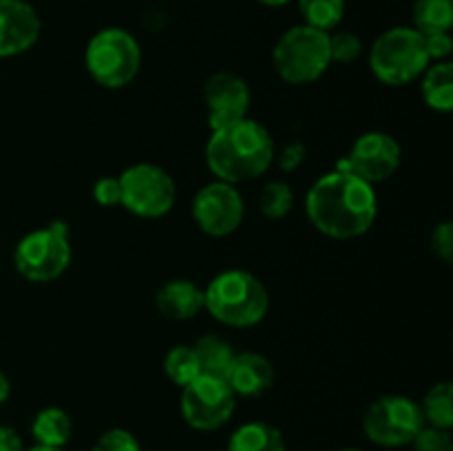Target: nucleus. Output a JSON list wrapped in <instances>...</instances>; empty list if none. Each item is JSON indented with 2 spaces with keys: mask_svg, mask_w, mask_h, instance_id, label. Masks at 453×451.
Returning a JSON list of instances; mask_svg holds the SVG:
<instances>
[{
  "mask_svg": "<svg viewBox=\"0 0 453 451\" xmlns=\"http://www.w3.org/2000/svg\"><path fill=\"white\" fill-rule=\"evenodd\" d=\"M305 215L319 233L332 239L365 234L379 215L374 186L345 171L319 177L305 195Z\"/></svg>",
  "mask_w": 453,
  "mask_h": 451,
  "instance_id": "1",
  "label": "nucleus"
},
{
  "mask_svg": "<svg viewBox=\"0 0 453 451\" xmlns=\"http://www.w3.org/2000/svg\"><path fill=\"white\" fill-rule=\"evenodd\" d=\"M274 162V141L268 128L255 119H237L215 128L206 144V164L226 184H242L264 175Z\"/></svg>",
  "mask_w": 453,
  "mask_h": 451,
  "instance_id": "2",
  "label": "nucleus"
},
{
  "mask_svg": "<svg viewBox=\"0 0 453 451\" xmlns=\"http://www.w3.org/2000/svg\"><path fill=\"white\" fill-rule=\"evenodd\" d=\"M203 308L224 325L252 327L268 314V290L248 270H226L203 290Z\"/></svg>",
  "mask_w": 453,
  "mask_h": 451,
  "instance_id": "3",
  "label": "nucleus"
},
{
  "mask_svg": "<svg viewBox=\"0 0 453 451\" xmlns=\"http://www.w3.org/2000/svg\"><path fill=\"white\" fill-rule=\"evenodd\" d=\"M429 65L432 60L425 49V35L414 27H392L370 49L372 73L388 87L411 84Z\"/></svg>",
  "mask_w": 453,
  "mask_h": 451,
  "instance_id": "4",
  "label": "nucleus"
},
{
  "mask_svg": "<svg viewBox=\"0 0 453 451\" xmlns=\"http://www.w3.org/2000/svg\"><path fill=\"white\" fill-rule=\"evenodd\" d=\"M273 65L288 84H312L330 69V34L308 25H296L277 40Z\"/></svg>",
  "mask_w": 453,
  "mask_h": 451,
  "instance_id": "5",
  "label": "nucleus"
},
{
  "mask_svg": "<svg viewBox=\"0 0 453 451\" xmlns=\"http://www.w3.org/2000/svg\"><path fill=\"white\" fill-rule=\"evenodd\" d=\"M84 65L100 87L122 88L135 80L142 66V49L135 35L119 27L97 31L87 44Z\"/></svg>",
  "mask_w": 453,
  "mask_h": 451,
  "instance_id": "6",
  "label": "nucleus"
},
{
  "mask_svg": "<svg viewBox=\"0 0 453 451\" xmlns=\"http://www.w3.org/2000/svg\"><path fill=\"white\" fill-rule=\"evenodd\" d=\"M69 264L71 243L66 239V224L60 221L25 234L13 250V265L31 283L56 281Z\"/></svg>",
  "mask_w": 453,
  "mask_h": 451,
  "instance_id": "7",
  "label": "nucleus"
},
{
  "mask_svg": "<svg viewBox=\"0 0 453 451\" xmlns=\"http://www.w3.org/2000/svg\"><path fill=\"white\" fill-rule=\"evenodd\" d=\"M423 427L425 418L420 405L401 394L376 398L363 416V433L367 440L388 449L411 445Z\"/></svg>",
  "mask_w": 453,
  "mask_h": 451,
  "instance_id": "8",
  "label": "nucleus"
},
{
  "mask_svg": "<svg viewBox=\"0 0 453 451\" xmlns=\"http://www.w3.org/2000/svg\"><path fill=\"white\" fill-rule=\"evenodd\" d=\"M119 180V206L142 219H157L173 210L177 188L173 177L157 164L142 162L128 166Z\"/></svg>",
  "mask_w": 453,
  "mask_h": 451,
  "instance_id": "9",
  "label": "nucleus"
},
{
  "mask_svg": "<svg viewBox=\"0 0 453 451\" xmlns=\"http://www.w3.org/2000/svg\"><path fill=\"white\" fill-rule=\"evenodd\" d=\"M237 396L219 376L202 374L181 387L180 409L186 424L197 432H215L224 427L234 414Z\"/></svg>",
  "mask_w": 453,
  "mask_h": 451,
  "instance_id": "10",
  "label": "nucleus"
},
{
  "mask_svg": "<svg viewBox=\"0 0 453 451\" xmlns=\"http://www.w3.org/2000/svg\"><path fill=\"white\" fill-rule=\"evenodd\" d=\"M403 159L401 144L389 133H363L352 144L349 153L339 162L336 171L352 172L367 184H379L389 180L398 171Z\"/></svg>",
  "mask_w": 453,
  "mask_h": 451,
  "instance_id": "11",
  "label": "nucleus"
},
{
  "mask_svg": "<svg viewBox=\"0 0 453 451\" xmlns=\"http://www.w3.org/2000/svg\"><path fill=\"white\" fill-rule=\"evenodd\" d=\"M246 206L233 184L215 180L197 190L193 199V219L199 230L211 237H228L242 226Z\"/></svg>",
  "mask_w": 453,
  "mask_h": 451,
  "instance_id": "12",
  "label": "nucleus"
},
{
  "mask_svg": "<svg viewBox=\"0 0 453 451\" xmlns=\"http://www.w3.org/2000/svg\"><path fill=\"white\" fill-rule=\"evenodd\" d=\"M203 100L208 106V126L215 131L246 118L250 109V88L239 75L219 71L203 84Z\"/></svg>",
  "mask_w": 453,
  "mask_h": 451,
  "instance_id": "13",
  "label": "nucleus"
},
{
  "mask_svg": "<svg viewBox=\"0 0 453 451\" xmlns=\"http://www.w3.org/2000/svg\"><path fill=\"white\" fill-rule=\"evenodd\" d=\"M40 16L27 0H0V57L29 51L40 38Z\"/></svg>",
  "mask_w": 453,
  "mask_h": 451,
  "instance_id": "14",
  "label": "nucleus"
},
{
  "mask_svg": "<svg viewBox=\"0 0 453 451\" xmlns=\"http://www.w3.org/2000/svg\"><path fill=\"white\" fill-rule=\"evenodd\" d=\"M226 383L233 389L234 396L257 398L270 392L274 385V367L264 354L242 352L234 354L228 371H226Z\"/></svg>",
  "mask_w": 453,
  "mask_h": 451,
  "instance_id": "15",
  "label": "nucleus"
},
{
  "mask_svg": "<svg viewBox=\"0 0 453 451\" xmlns=\"http://www.w3.org/2000/svg\"><path fill=\"white\" fill-rule=\"evenodd\" d=\"M155 305L171 321H188L203 310V290L188 279H175L159 287Z\"/></svg>",
  "mask_w": 453,
  "mask_h": 451,
  "instance_id": "16",
  "label": "nucleus"
},
{
  "mask_svg": "<svg viewBox=\"0 0 453 451\" xmlns=\"http://www.w3.org/2000/svg\"><path fill=\"white\" fill-rule=\"evenodd\" d=\"M228 451H288L283 433L274 424L264 420H252L242 424L230 436Z\"/></svg>",
  "mask_w": 453,
  "mask_h": 451,
  "instance_id": "17",
  "label": "nucleus"
},
{
  "mask_svg": "<svg viewBox=\"0 0 453 451\" xmlns=\"http://www.w3.org/2000/svg\"><path fill=\"white\" fill-rule=\"evenodd\" d=\"M423 100L438 113L453 109V65L449 60L434 62L423 73Z\"/></svg>",
  "mask_w": 453,
  "mask_h": 451,
  "instance_id": "18",
  "label": "nucleus"
},
{
  "mask_svg": "<svg viewBox=\"0 0 453 451\" xmlns=\"http://www.w3.org/2000/svg\"><path fill=\"white\" fill-rule=\"evenodd\" d=\"M71 433H73L71 416L60 407H47V409L38 411L31 423V436H34L35 445L62 449L71 440Z\"/></svg>",
  "mask_w": 453,
  "mask_h": 451,
  "instance_id": "19",
  "label": "nucleus"
},
{
  "mask_svg": "<svg viewBox=\"0 0 453 451\" xmlns=\"http://www.w3.org/2000/svg\"><path fill=\"white\" fill-rule=\"evenodd\" d=\"M414 29L420 34H442L453 27V0H414L411 7Z\"/></svg>",
  "mask_w": 453,
  "mask_h": 451,
  "instance_id": "20",
  "label": "nucleus"
},
{
  "mask_svg": "<svg viewBox=\"0 0 453 451\" xmlns=\"http://www.w3.org/2000/svg\"><path fill=\"white\" fill-rule=\"evenodd\" d=\"M193 348L195 352H197L202 374L226 378V371H228L230 363H233L234 354H237L228 340H224L217 334H208V336H202Z\"/></svg>",
  "mask_w": 453,
  "mask_h": 451,
  "instance_id": "21",
  "label": "nucleus"
},
{
  "mask_svg": "<svg viewBox=\"0 0 453 451\" xmlns=\"http://www.w3.org/2000/svg\"><path fill=\"white\" fill-rule=\"evenodd\" d=\"M425 424L438 429L453 427V385L449 380L436 383L420 402Z\"/></svg>",
  "mask_w": 453,
  "mask_h": 451,
  "instance_id": "22",
  "label": "nucleus"
},
{
  "mask_svg": "<svg viewBox=\"0 0 453 451\" xmlns=\"http://www.w3.org/2000/svg\"><path fill=\"white\" fill-rule=\"evenodd\" d=\"M303 25L330 34L345 16V0H296Z\"/></svg>",
  "mask_w": 453,
  "mask_h": 451,
  "instance_id": "23",
  "label": "nucleus"
},
{
  "mask_svg": "<svg viewBox=\"0 0 453 451\" xmlns=\"http://www.w3.org/2000/svg\"><path fill=\"white\" fill-rule=\"evenodd\" d=\"M164 374L177 387H186L195 378H199L202 367H199V358L193 345H175L164 358Z\"/></svg>",
  "mask_w": 453,
  "mask_h": 451,
  "instance_id": "24",
  "label": "nucleus"
},
{
  "mask_svg": "<svg viewBox=\"0 0 453 451\" xmlns=\"http://www.w3.org/2000/svg\"><path fill=\"white\" fill-rule=\"evenodd\" d=\"M292 188L286 181H270L264 186L259 208L268 219H283L292 208Z\"/></svg>",
  "mask_w": 453,
  "mask_h": 451,
  "instance_id": "25",
  "label": "nucleus"
},
{
  "mask_svg": "<svg viewBox=\"0 0 453 451\" xmlns=\"http://www.w3.org/2000/svg\"><path fill=\"white\" fill-rule=\"evenodd\" d=\"M363 53V42L352 31H336L330 35V57L332 62L349 65Z\"/></svg>",
  "mask_w": 453,
  "mask_h": 451,
  "instance_id": "26",
  "label": "nucleus"
},
{
  "mask_svg": "<svg viewBox=\"0 0 453 451\" xmlns=\"http://www.w3.org/2000/svg\"><path fill=\"white\" fill-rule=\"evenodd\" d=\"M91 451H142V447L128 429L115 427L102 433Z\"/></svg>",
  "mask_w": 453,
  "mask_h": 451,
  "instance_id": "27",
  "label": "nucleus"
},
{
  "mask_svg": "<svg viewBox=\"0 0 453 451\" xmlns=\"http://www.w3.org/2000/svg\"><path fill=\"white\" fill-rule=\"evenodd\" d=\"M414 451H453V440L449 429H438L425 424L418 436L411 440Z\"/></svg>",
  "mask_w": 453,
  "mask_h": 451,
  "instance_id": "28",
  "label": "nucleus"
},
{
  "mask_svg": "<svg viewBox=\"0 0 453 451\" xmlns=\"http://www.w3.org/2000/svg\"><path fill=\"white\" fill-rule=\"evenodd\" d=\"M119 197H122V190H119V180L118 177H102L93 186V199L96 203L104 208L119 206Z\"/></svg>",
  "mask_w": 453,
  "mask_h": 451,
  "instance_id": "29",
  "label": "nucleus"
},
{
  "mask_svg": "<svg viewBox=\"0 0 453 451\" xmlns=\"http://www.w3.org/2000/svg\"><path fill=\"white\" fill-rule=\"evenodd\" d=\"M432 248L445 264L453 261V224L451 221H442L434 228L432 233Z\"/></svg>",
  "mask_w": 453,
  "mask_h": 451,
  "instance_id": "30",
  "label": "nucleus"
},
{
  "mask_svg": "<svg viewBox=\"0 0 453 451\" xmlns=\"http://www.w3.org/2000/svg\"><path fill=\"white\" fill-rule=\"evenodd\" d=\"M425 49H427V56L432 62H445L451 56L453 40L449 31H442V34H427L425 35Z\"/></svg>",
  "mask_w": 453,
  "mask_h": 451,
  "instance_id": "31",
  "label": "nucleus"
},
{
  "mask_svg": "<svg viewBox=\"0 0 453 451\" xmlns=\"http://www.w3.org/2000/svg\"><path fill=\"white\" fill-rule=\"evenodd\" d=\"M303 159H305V146L299 144V141H292V144H288L286 149L279 153V168L286 172H292L303 164Z\"/></svg>",
  "mask_w": 453,
  "mask_h": 451,
  "instance_id": "32",
  "label": "nucleus"
},
{
  "mask_svg": "<svg viewBox=\"0 0 453 451\" xmlns=\"http://www.w3.org/2000/svg\"><path fill=\"white\" fill-rule=\"evenodd\" d=\"M0 451H25L22 438L18 436L16 429L0 423Z\"/></svg>",
  "mask_w": 453,
  "mask_h": 451,
  "instance_id": "33",
  "label": "nucleus"
},
{
  "mask_svg": "<svg viewBox=\"0 0 453 451\" xmlns=\"http://www.w3.org/2000/svg\"><path fill=\"white\" fill-rule=\"evenodd\" d=\"M9 394H12V383H9L7 376L0 371V405H3V402H7Z\"/></svg>",
  "mask_w": 453,
  "mask_h": 451,
  "instance_id": "34",
  "label": "nucleus"
},
{
  "mask_svg": "<svg viewBox=\"0 0 453 451\" xmlns=\"http://www.w3.org/2000/svg\"><path fill=\"white\" fill-rule=\"evenodd\" d=\"M261 4H265V7H283V4H288L290 0H259Z\"/></svg>",
  "mask_w": 453,
  "mask_h": 451,
  "instance_id": "35",
  "label": "nucleus"
},
{
  "mask_svg": "<svg viewBox=\"0 0 453 451\" xmlns=\"http://www.w3.org/2000/svg\"><path fill=\"white\" fill-rule=\"evenodd\" d=\"M25 451H62L58 449V447H42V445H34L31 449H25Z\"/></svg>",
  "mask_w": 453,
  "mask_h": 451,
  "instance_id": "36",
  "label": "nucleus"
},
{
  "mask_svg": "<svg viewBox=\"0 0 453 451\" xmlns=\"http://www.w3.org/2000/svg\"><path fill=\"white\" fill-rule=\"evenodd\" d=\"M339 451H361V449H357V447H348V449H339Z\"/></svg>",
  "mask_w": 453,
  "mask_h": 451,
  "instance_id": "37",
  "label": "nucleus"
}]
</instances>
